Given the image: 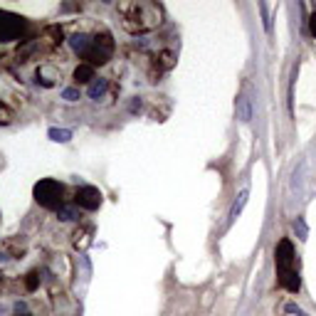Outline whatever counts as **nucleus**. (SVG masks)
I'll list each match as a JSON object with an SVG mask.
<instances>
[{"label": "nucleus", "instance_id": "7ed1b4c3", "mask_svg": "<svg viewBox=\"0 0 316 316\" xmlns=\"http://www.w3.org/2000/svg\"><path fill=\"white\" fill-rule=\"evenodd\" d=\"M62 195H64V188L62 183H57V180H52V178H45V180H40L38 185H35V200L42 205V208H50V210H60L62 208Z\"/></svg>", "mask_w": 316, "mask_h": 316}, {"label": "nucleus", "instance_id": "f257e3e1", "mask_svg": "<svg viewBox=\"0 0 316 316\" xmlns=\"http://www.w3.org/2000/svg\"><path fill=\"white\" fill-rule=\"evenodd\" d=\"M121 15H124V27L131 32H143V30H151L161 23V10L151 3L121 5Z\"/></svg>", "mask_w": 316, "mask_h": 316}, {"label": "nucleus", "instance_id": "6ab92c4d", "mask_svg": "<svg viewBox=\"0 0 316 316\" xmlns=\"http://www.w3.org/2000/svg\"><path fill=\"white\" fill-rule=\"evenodd\" d=\"M311 32H314V38H316V13H314V17H311Z\"/></svg>", "mask_w": 316, "mask_h": 316}, {"label": "nucleus", "instance_id": "20e7f679", "mask_svg": "<svg viewBox=\"0 0 316 316\" xmlns=\"http://www.w3.org/2000/svg\"><path fill=\"white\" fill-rule=\"evenodd\" d=\"M111 52H114V40H111V35L101 32V35H97V38L91 40V47L87 50L84 60H89L91 67L94 64H104V62H109Z\"/></svg>", "mask_w": 316, "mask_h": 316}, {"label": "nucleus", "instance_id": "a211bd4d", "mask_svg": "<svg viewBox=\"0 0 316 316\" xmlns=\"http://www.w3.org/2000/svg\"><path fill=\"white\" fill-rule=\"evenodd\" d=\"M287 311H289V314H296V316H306L302 309L296 306V304H287Z\"/></svg>", "mask_w": 316, "mask_h": 316}, {"label": "nucleus", "instance_id": "4468645a", "mask_svg": "<svg viewBox=\"0 0 316 316\" xmlns=\"http://www.w3.org/2000/svg\"><path fill=\"white\" fill-rule=\"evenodd\" d=\"M57 217L62 220V222H72V220H79V213H77V208H60L57 210Z\"/></svg>", "mask_w": 316, "mask_h": 316}, {"label": "nucleus", "instance_id": "f3484780", "mask_svg": "<svg viewBox=\"0 0 316 316\" xmlns=\"http://www.w3.org/2000/svg\"><path fill=\"white\" fill-rule=\"evenodd\" d=\"M62 99H67V101H77V99H79V89H77V87H67V89H62Z\"/></svg>", "mask_w": 316, "mask_h": 316}, {"label": "nucleus", "instance_id": "6e6552de", "mask_svg": "<svg viewBox=\"0 0 316 316\" xmlns=\"http://www.w3.org/2000/svg\"><path fill=\"white\" fill-rule=\"evenodd\" d=\"M237 119L240 121H252V99L247 97V94H242L240 99H237Z\"/></svg>", "mask_w": 316, "mask_h": 316}, {"label": "nucleus", "instance_id": "39448f33", "mask_svg": "<svg viewBox=\"0 0 316 316\" xmlns=\"http://www.w3.org/2000/svg\"><path fill=\"white\" fill-rule=\"evenodd\" d=\"M25 32V20L20 15L0 10V42H13Z\"/></svg>", "mask_w": 316, "mask_h": 316}, {"label": "nucleus", "instance_id": "0eeeda50", "mask_svg": "<svg viewBox=\"0 0 316 316\" xmlns=\"http://www.w3.org/2000/svg\"><path fill=\"white\" fill-rule=\"evenodd\" d=\"M69 45H72V50L77 52V54H87V50L91 47V38L89 35H84V32H77V35H72L69 38Z\"/></svg>", "mask_w": 316, "mask_h": 316}, {"label": "nucleus", "instance_id": "f8f14e48", "mask_svg": "<svg viewBox=\"0 0 316 316\" xmlns=\"http://www.w3.org/2000/svg\"><path fill=\"white\" fill-rule=\"evenodd\" d=\"M75 79L77 82H91L94 79V67L89 62H84V64H79L75 69Z\"/></svg>", "mask_w": 316, "mask_h": 316}, {"label": "nucleus", "instance_id": "9b49d317", "mask_svg": "<svg viewBox=\"0 0 316 316\" xmlns=\"http://www.w3.org/2000/svg\"><path fill=\"white\" fill-rule=\"evenodd\" d=\"M106 89H109V82H106V79H94L91 87H89V99L99 101L101 97L106 94Z\"/></svg>", "mask_w": 316, "mask_h": 316}, {"label": "nucleus", "instance_id": "dca6fc26", "mask_svg": "<svg viewBox=\"0 0 316 316\" xmlns=\"http://www.w3.org/2000/svg\"><path fill=\"white\" fill-rule=\"evenodd\" d=\"M38 284H40V277H38V272H30L25 279V289L27 291H35L38 289Z\"/></svg>", "mask_w": 316, "mask_h": 316}, {"label": "nucleus", "instance_id": "1a4fd4ad", "mask_svg": "<svg viewBox=\"0 0 316 316\" xmlns=\"http://www.w3.org/2000/svg\"><path fill=\"white\" fill-rule=\"evenodd\" d=\"M291 190L296 193V200L304 198V163H299L291 173Z\"/></svg>", "mask_w": 316, "mask_h": 316}, {"label": "nucleus", "instance_id": "f03ea898", "mask_svg": "<svg viewBox=\"0 0 316 316\" xmlns=\"http://www.w3.org/2000/svg\"><path fill=\"white\" fill-rule=\"evenodd\" d=\"M277 274H279V284L289 291H299L302 287V279H299V272H296V257H294V247H291L289 240H282L277 245Z\"/></svg>", "mask_w": 316, "mask_h": 316}, {"label": "nucleus", "instance_id": "2eb2a0df", "mask_svg": "<svg viewBox=\"0 0 316 316\" xmlns=\"http://www.w3.org/2000/svg\"><path fill=\"white\" fill-rule=\"evenodd\" d=\"M294 230H296L299 240H306V237H309V230H306V222H304V217H296V220H294Z\"/></svg>", "mask_w": 316, "mask_h": 316}, {"label": "nucleus", "instance_id": "ddd939ff", "mask_svg": "<svg viewBox=\"0 0 316 316\" xmlns=\"http://www.w3.org/2000/svg\"><path fill=\"white\" fill-rule=\"evenodd\" d=\"M52 141H57V143H67V141L72 139V131L69 128H50V134H47Z\"/></svg>", "mask_w": 316, "mask_h": 316}, {"label": "nucleus", "instance_id": "423d86ee", "mask_svg": "<svg viewBox=\"0 0 316 316\" xmlns=\"http://www.w3.org/2000/svg\"><path fill=\"white\" fill-rule=\"evenodd\" d=\"M101 190L94 188V185H82V188L77 190V205L79 208H84V210H97L101 205Z\"/></svg>", "mask_w": 316, "mask_h": 316}, {"label": "nucleus", "instance_id": "9d476101", "mask_svg": "<svg viewBox=\"0 0 316 316\" xmlns=\"http://www.w3.org/2000/svg\"><path fill=\"white\" fill-rule=\"evenodd\" d=\"M247 200H250V190H240V195H237V200L232 202V210H230V222L240 217V213H242V210H245V205H247Z\"/></svg>", "mask_w": 316, "mask_h": 316}]
</instances>
